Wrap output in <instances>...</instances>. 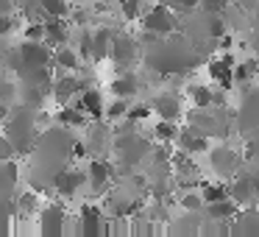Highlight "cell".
Returning <instances> with one entry per match:
<instances>
[{"instance_id": "1", "label": "cell", "mask_w": 259, "mask_h": 237, "mask_svg": "<svg viewBox=\"0 0 259 237\" xmlns=\"http://www.w3.org/2000/svg\"><path fill=\"white\" fill-rule=\"evenodd\" d=\"M17 51H20V59L25 62V67H45L48 62H53V51L48 48L45 40H42V42L25 40Z\"/></svg>"}, {"instance_id": "2", "label": "cell", "mask_w": 259, "mask_h": 237, "mask_svg": "<svg viewBox=\"0 0 259 237\" xmlns=\"http://www.w3.org/2000/svg\"><path fill=\"white\" fill-rule=\"evenodd\" d=\"M78 229L81 234L92 237V234H103V231H109L106 226H103V212L98 207H92V204H84L81 207V215H78Z\"/></svg>"}, {"instance_id": "3", "label": "cell", "mask_w": 259, "mask_h": 237, "mask_svg": "<svg viewBox=\"0 0 259 237\" xmlns=\"http://www.w3.org/2000/svg\"><path fill=\"white\" fill-rule=\"evenodd\" d=\"M234 67H237V64H234V56H231V53H226V56L214 59V62L209 64V75H212V81H218L223 90H229V87L237 81Z\"/></svg>"}, {"instance_id": "4", "label": "cell", "mask_w": 259, "mask_h": 237, "mask_svg": "<svg viewBox=\"0 0 259 237\" xmlns=\"http://www.w3.org/2000/svg\"><path fill=\"white\" fill-rule=\"evenodd\" d=\"M173 14H170V9L164 6H156L151 9V12L145 14V28L151 31V34H170L173 31Z\"/></svg>"}, {"instance_id": "5", "label": "cell", "mask_w": 259, "mask_h": 237, "mask_svg": "<svg viewBox=\"0 0 259 237\" xmlns=\"http://www.w3.org/2000/svg\"><path fill=\"white\" fill-rule=\"evenodd\" d=\"M53 64H56L59 70H64V73H73V70H78L81 64V53H75L73 48L62 45V48H53Z\"/></svg>"}, {"instance_id": "6", "label": "cell", "mask_w": 259, "mask_h": 237, "mask_svg": "<svg viewBox=\"0 0 259 237\" xmlns=\"http://www.w3.org/2000/svg\"><path fill=\"white\" fill-rule=\"evenodd\" d=\"M75 92H78V78H67V75H64V78L53 81V98H56L59 106H67Z\"/></svg>"}, {"instance_id": "7", "label": "cell", "mask_w": 259, "mask_h": 237, "mask_svg": "<svg viewBox=\"0 0 259 237\" xmlns=\"http://www.w3.org/2000/svg\"><path fill=\"white\" fill-rule=\"evenodd\" d=\"M81 184H84V176H81L78 170H62V173L56 176V192L59 195H73V192H78Z\"/></svg>"}, {"instance_id": "8", "label": "cell", "mask_w": 259, "mask_h": 237, "mask_svg": "<svg viewBox=\"0 0 259 237\" xmlns=\"http://www.w3.org/2000/svg\"><path fill=\"white\" fill-rule=\"evenodd\" d=\"M42 234H64V215L59 207H48L42 212Z\"/></svg>"}, {"instance_id": "9", "label": "cell", "mask_w": 259, "mask_h": 237, "mask_svg": "<svg viewBox=\"0 0 259 237\" xmlns=\"http://www.w3.org/2000/svg\"><path fill=\"white\" fill-rule=\"evenodd\" d=\"M78 106L84 109L92 120H98L103 114V98H101V92H98V90H84V92H81V98H78Z\"/></svg>"}, {"instance_id": "10", "label": "cell", "mask_w": 259, "mask_h": 237, "mask_svg": "<svg viewBox=\"0 0 259 237\" xmlns=\"http://www.w3.org/2000/svg\"><path fill=\"white\" fill-rule=\"evenodd\" d=\"M45 28H48V34H45L48 45H53V48L67 45V23H64V17L62 20H45Z\"/></svg>"}, {"instance_id": "11", "label": "cell", "mask_w": 259, "mask_h": 237, "mask_svg": "<svg viewBox=\"0 0 259 237\" xmlns=\"http://www.w3.org/2000/svg\"><path fill=\"white\" fill-rule=\"evenodd\" d=\"M231 198H234L237 204H248L256 198V181L251 179H237L234 184H231Z\"/></svg>"}, {"instance_id": "12", "label": "cell", "mask_w": 259, "mask_h": 237, "mask_svg": "<svg viewBox=\"0 0 259 237\" xmlns=\"http://www.w3.org/2000/svg\"><path fill=\"white\" fill-rule=\"evenodd\" d=\"M206 207H209V215H212L214 220H229V218H237L240 204H237L234 198H226V201H214V204H206Z\"/></svg>"}, {"instance_id": "13", "label": "cell", "mask_w": 259, "mask_h": 237, "mask_svg": "<svg viewBox=\"0 0 259 237\" xmlns=\"http://www.w3.org/2000/svg\"><path fill=\"white\" fill-rule=\"evenodd\" d=\"M112 179V170H109L106 162H101V159H95V162H90V184L95 187V190H101L106 181Z\"/></svg>"}, {"instance_id": "14", "label": "cell", "mask_w": 259, "mask_h": 237, "mask_svg": "<svg viewBox=\"0 0 259 237\" xmlns=\"http://www.w3.org/2000/svg\"><path fill=\"white\" fill-rule=\"evenodd\" d=\"M59 123L64 126H84L87 123V112L75 103V106H62V112H59Z\"/></svg>"}, {"instance_id": "15", "label": "cell", "mask_w": 259, "mask_h": 237, "mask_svg": "<svg viewBox=\"0 0 259 237\" xmlns=\"http://www.w3.org/2000/svg\"><path fill=\"white\" fill-rule=\"evenodd\" d=\"M156 112L162 114V120H176L181 114V106H179V101H176L173 95H162L156 101Z\"/></svg>"}, {"instance_id": "16", "label": "cell", "mask_w": 259, "mask_h": 237, "mask_svg": "<svg viewBox=\"0 0 259 237\" xmlns=\"http://www.w3.org/2000/svg\"><path fill=\"white\" fill-rule=\"evenodd\" d=\"M201 195L206 204H214V201H226V198H231V187L226 184H203L201 187Z\"/></svg>"}, {"instance_id": "17", "label": "cell", "mask_w": 259, "mask_h": 237, "mask_svg": "<svg viewBox=\"0 0 259 237\" xmlns=\"http://www.w3.org/2000/svg\"><path fill=\"white\" fill-rule=\"evenodd\" d=\"M212 162H214V168H218V173H231L234 165H237V156L229 148H220V151L212 153Z\"/></svg>"}, {"instance_id": "18", "label": "cell", "mask_w": 259, "mask_h": 237, "mask_svg": "<svg viewBox=\"0 0 259 237\" xmlns=\"http://www.w3.org/2000/svg\"><path fill=\"white\" fill-rule=\"evenodd\" d=\"M112 92L117 98H131L137 92V78L134 75H120L117 81H112Z\"/></svg>"}, {"instance_id": "19", "label": "cell", "mask_w": 259, "mask_h": 237, "mask_svg": "<svg viewBox=\"0 0 259 237\" xmlns=\"http://www.w3.org/2000/svg\"><path fill=\"white\" fill-rule=\"evenodd\" d=\"M39 9L48 14V20L67 17V3H64V0H39Z\"/></svg>"}, {"instance_id": "20", "label": "cell", "mask_w": 259, "mask_h": 237, "mask_svg": "<svg viewBox=\"0 0 259 237\" xmlns=\"http://www.w3.org/2000/svg\"><path fill=\"white\" fill-rule=\"evenodd\" d=\"M190 98H192V106L195 109H206L214 103V92L209 87H192L190 90Z\"/></svg>"}, {"instance_id": "21", "label": "cell", "mask_w": 259, "mask_h": 237, "mask_svg": "<svg viewBox=\"0 0 259 237\" xmlns=\"http://www.w3.org/2000/svg\"><path fill=\"white\" fill-rule=\"evenodd\" d=\"M112 56L117 59L120 64L128 62V59H134V42H131V40H117L112 45Z\"/></svg>"}, {"instance_id": "22", "label": "cell", "mask_w": 259, "mask_h": 237, "mask_svg": "<svg viewBox=\"0 0 259 237\" xmlns=\"http://www.w3.org/2000/svg\"><path fill=\"white\" fill-rule=\"evenodd\" d=\"M181 145H184V151L195 153V151H206L209 140L206 137H195L192 131H187V134H181Z\"/></svg>"}, {"instance_id": "23", "label": "cell", "mask_w": 259, "mask_h": 237, "mask_svg": "<svg viewBox=\"0 0 259 237\" xmlns=\"http://www.w3.org/2000/svg\"><path fill=\"white\" fill-rule=\"evenodd\" d=\"M156 137H159L162 142H170V140H176V137H179V129L173 126V120H159Z\"/></svg>"}, {"instance_id": "24", "label": "cell", "mask_w": 259, "mask_h": 237, "mask_svg": "<svg viewBox=\"0 0 259 237\" xmlns=\"http://www.w3.org/2000/svg\"><path fill=\"white\" fill-rule=\"evenodd\" d=\"M123 114H128V103H125V98H117V101L106 109V117L109 120H117V117H123Z\"/></svg>"}, {"instance_id": "25", "label": "cell", "mask_w": 259, "mask_h": 237, "mask_svg": "<svg viewBox=\"0 0 259 237\" xmlns=\"http://www.w3.org/2000/svg\"><path fill=\"white\" fill-rule=\"evenodd\" d=\"M45 34H48L45 23H31L28 28H25V40H34V42H42V40H45Z\"/></svg>"}, {"instance_id": "26", "label": "cell", "mask_w": 259, "mask_h": 237, "mask_svg": "<svg viewBox=\"0 0 259 237\" xmlns=\"http://www.w3.org/2000/svg\"><path fill=\"white\" fill-rule=\"evenodd\" d=\"M142 12V0H123V14L125 20H137Z\"/></svg>"}, {"instance_id": "27", "label": "cell", "mask_w": 259, "mask_h": 237, "mask_svg": "<svg viewBox=\"0 0 259 237\" xmlns=\"http://www.w3.org/2000/svg\"><path fill=\"white\" fill-rule=\"evenodd\" d=\"M201 204H203V195H201V192H190V195L181 198V207L190 209V212H192V209H201Z\"/></svg>"}, {"instance_id": "28", "label": "cell", "mask_w": 259, "mask_h": 237, "mask_svg": "<svg viewBox=\"0 0 259 237\" xmlns=\"http://www.w3.org/2000/svg\"><path fill=\"white\" fill-rule=\"evenodd\" d=\"M223 34H226V25H223V20H220V17H214V20H212V36H218V40H220Z\"/></svg>"}, {"instance_id": "29", "label": "cell", "mask_w": 259, "mask_h": 237, "mask_svg": "<svg viewBox=\"0 0 259 237\" xmlns=\"http://www.w3.org/2000/svg\"><path fill=\"white\" fill-rule=\"evenodd\" d=\"M128 117H131V120H142V117H148V109H145V106L128 109Z\"/></svg>"}, {"instance_id": "30", "label": "cell", "mask_w": 259, "mask_h": 237, "mask_svg": "<svg viewBox=\"0 0 259 237\" xmlns=\"http://www.w3.org/2000/svg\"><path fill=\"white\" fill-rule=\"evenodd\" d=\"M73 153H75V156H87V145H84V142H75Z\"/></svg>"}, {"instance_id": "31", "label": "cell", "mask_w": 259, "mask_h": 237, "mask_svg": "<svg viewBox=\"0 0 259 237\" xmlns=\"http://www.w3.org/2000/svg\"><path fill=\"white\" fill-rule=\"evenodd\" d=\"M78 3H92V0H78Z\"/></svg>"}, {"instance_id": "32", "label": "cell", "mask_w": 259, "mask_h": 237, "mask_svg": "<svg viewBox=\"0 0 259 237\" xmlns=\"http://www.w3.org/2000/svg\"><path fill=\"white\" fill-rule=\"evenodd\" d=\"M256 81H259V73H256Z\"/></svg>"}]
</instances>
